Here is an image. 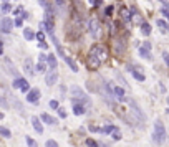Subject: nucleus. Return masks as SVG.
Masks as SVG:
<instances>
[{"mask_svg": "<svg viewBox=\"0 0 169 147\" xmlns=\"http://www.w3.org/2000/svg\"><path fill=\"white\" fill-rule=\"evenodd\" d=\"M51 41H53V45H55V48H56V51H58V55L61 56V58H66V55H65V51H63V48H61V45H60V41H58V38H56L55 35H51Z\"/></svg>", "mask_w": 169, "mask_h": 147, "instance_id": "nucleus-6", "label": "nucleus"}, {"mask_svg": "<svg viewBox=\"0 0 169 147\" xmlns=\"http://www.w3.org/2000/svg\"><path fill=\"white\" fill-rule=\"evenodd\" d=\"M71 94H73L75 98H78V99H81V101H86V94L81 91V89L78 88V86H73L71 88Z\"/></svg>", "mask_w": 169, "mask_h": 147, "instance_id": "nucleus-7", "label": "nucleus"}, {"mask_svg": "<svg viewBox=\"0 0 169 147\" xmlns=\"http://www.w3.org/2000/svg\"><path fill=\"white\" fill-rule=\"evenodd\" d=\"M73 112H75V116H83V114H85V106H83V104L75 103V106H73Z\"/></svg>", "mask_w": 169, "mask_h": 147, "instance_id": "nucleus-15", "label": "nucleus"}, {"mask_svg": "<svg viewBox=\"0 0 169 147\" xmlns=\"http://www.w3.org/2000/svg\"><path fill=\"white\" fill-rule=\"evenodd\" d=\"M111 136H113V139H114V141H119V139H121V132H119L118 129L114 131V132H113V134H111Z\"/></svg>", "mask_w": 169, "mask_h": 147, "instance_id": "nucleus-35", "label": "nucleus"}, {"mask_svg": "<svg viewBox=\"0 0 169 147\" xmlns=\"http://www.w3.org/2000/svg\"><path fill=\"white\" fill-rule=\"evenodd\" d=\"M20 91H22V93H27V94L32 91V89H30V84H28V81H27V83H25V84H23V86H22V89H20Z\"/></svg>", "mask_w": 169, "mask_h": 147, "instance_id": "nucleus-32", "label": "nucleus"}, {"mask_svg": "<svg viewBox=\"0 0 169 147\" xmlns=\"http://www.w3.org/2000/svg\"><path fill=\"white\" fill-rule=\"evenodd\" d=\"M111 12H113V7H108V8H106V15H111Z\"/></svg>", "mask_w": 169, "mask_h": 147, "instance_id": "nucleus-46", "label": "nucleus"}, {"mask_svg": "<svg viewBox=\"0 0 169 147\" xmlns=\"http://www.w3.org/2000/svg\"><path fill=\"white\" fill-rule=\"evenodd\" d=\"M144 48H146V50H151V43H148V41H146V43H144Z\"/></svg>", "mask_w": 169, "mask_h": 147, "instance_id": "nucleus-47", "label": "nucleus"}, {"mask_svg": "<svg viewBox=\"0 0 169 147\" xmlns=\"http://www.w3.org/2000/svg\"><path fill=\"white\" fill-rule=\"evenodd\" d=\"M37 71H40V73H47V66H45V63H40V61H38Z\"/></svg>", "mask_w": 169, "mask_h": 147, "instance_id": "nucleus-30", "label": "nucleus"}, {"mask_svg": "<svg viewBox=\"0 0 169 147\" xmlns=\"http://www.w3.org/2000/svg\"><path fill=\"white\" fill-rule=\"evenodd\" d=\"M114 131H116V129H114V126H111V124H108V126L103 127V132H105V134H113Z\"/></svg>", "mask_w": 169, "mask_h": 147, "instance_id": "nucleus-27", "label": "nucleus"}, {"mask_svg": "<svg viewBox=\"0 0 169 147\" xmlns=\"http://www.w3.org/2000/svg\"><path fill=\"white\" fill-rule=\"evenodd\" d=\"M131 109H133V112H134V114H136V116L139 117V119H141V121H144V114H143L141 107H139V106H138V104L134 103V101H131Z\"/></svg>", "mask_w": 169, "mask_h": 147, "instance_id": "nucleus-10", "label": "nucleus"}, {"mask_svg": "<svg viewBox=\"0 0 169 147\" xmlns=\"http://www.w3.org/2000/svg\"><path fill=\"white\" fill-rule=\"evenodd\" d=\"M158 27L161 28L162 32H166V33H169V25L164 20H158Z\"/></svg>", "mask_w": 169, "mask_h": 147, "instance_id": "nucleus-24", "label": "nucleus"}, {"mask_svg": "<svg viewBox=\"0 0 169 147\" xmlns=\"http://www.w3.org/2000/svg\"><path fill=\"white\" fill-rule=\"evenodd\" d=\"M38 3H40V5H42L43 8H45V10H48V8H51V7H50V3H48L47 0H38Z\"/></svg>", "mask_w": 169, "mask_h": 147, "instance_id": "nucleus-33", "label": "nucleus"}, {"mask_svg": "<svg viewBox=\"0 0 169 147\" xmlns=\"http://www.w3.org/2000/svg\"><path fill=\"white\" fill-rule=\"evenodd\" d=\"M113 93L118 96V99H119V101H126V99H124V89H123V88L116 86V88L113 89Z\"/></svg>", "mask_w": 169, "mask_h": 147, "instance_id": "nucleus-16", "label": "nucleus"}, {"mask_svg": "<svg viewBox=\"0 0 169 147\" xmlns=\"http://www.w3.org/2000/svg\"><path fill=\"white\" fill-rule=\"evenodd\" d=\"M38 48H42V50H47V48H48V43H47L45 40H43V41H38Z\"/></svg>", "mask_w": 169, "mask_h": 147, "instance_id": "nucleus-36", "label": "nucleus"}, {"mask_svg": "<svg viewBox=\"0 0 169 147\" xmlns=\"http://www.w3.org/2000/svg\"><path fill=\"white\" fill-rule=\"evenodd\" d=\"M42 121L45 122V124H50V126L58 124V121H56V119H53V117H51L50 114H42Z\"/></svg>", "mask_w": 169, "mask_h": 147, "instance_id": "nucleus-13", "label": "nucleus"}, {"mask_svg": "<svg viewBox=\"0 0 169 147\" xmlns=\"http://www.w3.org/2000/svg\"><path fill=\"white\" fill-rule=\"evenodd\" d=\"M162 2H166V0H162Z\"/></svg>", "mask_w": 169, "mask_h": 147, "instance_id": "nucleus-50", "label": "nucleus"}, {"mask_svg": "<svg viewBox=\"0 0 169 147\" xmlns=\"http://www.w3.org/2000/svg\"><path fill=\"white\" fill-rule=\"evenodd\" d=\"M90 131H95V132H100V131H103V129H100V127H96V126H90Z\"/></svg>", "mask_w": 169, "mask_h": 147, "instance_id": "nucleus-44", "label": "nucleus"}, {"mask_svg": "<svg viewBox=\"0 0 169 147\" xmlns=\"http://www.w3.org/2000/svg\"><path fill=\"white\" fill-rule=\"evenodd\" d=\"M91 53H93V55H96V56H98V58H100L101 61H103V60H106V51H105L103 48H101V46H95V48L91 50Z\"/></svg>", "mask_w": 169, "mask_h": 147, "instance_id": "nucleus-9", "label": "nucleus"}, {"mask_svg": "<svg viewBox=\"0 0 169 147\" xmlns=\"http://www.w3.org/2000/svg\"><path fill=\"white\" fill-rule=\"evenodd\" d=\"M3 2H7V0H3Z\"/></svg>", "mask_w": 169, "mask_h": 147, "instance_id": "nucleus-49", "label": "nucleus"}, {"mask_svg": "<svg viewBox=\"0 0 169 147\" xmlns=\"http://www.w3.org/2000/svg\"><path fill=\"white\" fill-rule=\"evenodd\" d=\"M45 147H58V144H56L55 141H47V145Z\"/></svg>", "mask_w": 169, "mask_h": 147, "instance_id": "nucleus-38", "label": "nucleus"}, {"mask_svg": "<svg viewBox=\"0 0 169 147\" xmlns=\"http://www.w3.org/2000/svg\"><path fill=\"white\" fill-rule=\"evenodd\" d=\"M3 66L7 68V73L8 74H12V76H18V71H17V68L12 65V61L7 58V56H3Z\"/></svg>", "mask_w": 169, "mask_h": 147, "instance_id": "nucleus-3", "label": "nucleus"}, {"mask_svg": "<svg viewBox=\"0 0 169 147\" xmlns=\"http://www.w3.org/2000/svg\"><path fill=\"white\" fill-rule=\"evenodd\" d=\"M154 142H158V144H162L164 141H166V127L161 121H156L154 122Z\"/></svg>", "mask_w": 169, "mask_h": 147, "instance_id": "nucleus-1", "label": "nucleus"}, {"mask_svg": "<svg viewBox=\"0 0 169 147\" xmlns=\"http://www.w3.org/2000/svg\"><path fill=\"white\" fill-rule=\"evenodd\" d=\"M56 79H58V73H56V69H50V71H47V78H45V81L48 86H53V84L56 83Z\"/></svg>", "mask_w": 169, "mask_h": 147, "instance_id": "nucleus-4", "label": "nucleus"}, {"mask_svg": "<svg viewBox=\"0 0 169 147\" xmlns=\"http://www.w3.org/2000/svg\"><path fill=\"white\" fill-rule=\"evenodd\" d=\"M56 8L60 10V13H65V0H56Z\"/></svg>", "mask_w": 169, "mask_h": 147, "instance_id": "nucleus-25", "label": "nucleus"}, {"mask_svg": "<svg viewBox=\"0 0 169 147\" xmlns=\"http://www.w3.org/2000/svg\"><path fill=\"white\" fill-rule=\"evenodd\" d=\"M141 33L148 36L149 33H151V25H149V23H143V25H141Z\"/></svg>", "mask_w": 169, "mask_h": 147, "instance_id": "nucleus-23", "label": "nucleus"}, {"mask_svg": "<svg viewBox=\"0 0 169 147\" xmlns=\"http://www.w3.org/2000/svg\"><path fill=\"white\" fill-rule=\"evenodd\" d=\"M98 30H100L98 22H96V20H91V22H90V32H91V35H93V36H98Z\"/></svg>", "mask_w": 169, "mask_h": 147, "instance_id": "nucleus-14", "label": "nucleus"}, {"mask_svg": "<svg viewBox=\"0 0 169 147\" xmlns=\"http://www.w3.org/2000/svg\"><path fill=\"white\" fill-rule=\"evenodd\" d=\"M88 63H90V66H93V68L96 69L98 66L101 65V60L98 58L96 55H93V53H90V60H88Z\"/></svg>", "mask_w": 169, "mask_h": 147, "instance_id": "nucleus-11", "label": "nucleus"}, {"mask_svg": "<svg viewBox=\"0 0 169 147\" xmlns=\"http://www.w3.org/2000/svg\"><path fill=\"white\" fill-rule=\"evenodd\" d=\"M90 3L93 7H98V5H101V0H90Z\"/></svg>", "mask_w": 169, "mask_h": 147, "instance_id": "nucleus-41", "label": "nucleus"}, {"mask_svg": "<svg viewBox=\"0 0 169 147\" xmlns=\"http://www.w3.org/2000/svg\"><path fill=\"white\" fill-rule=\"evenodd\" d=\"M167 103H169V98H167Z\"/></svg>", "mask_w": 169, "mask_h": 147, "instance_id": "nucleus-48", "label": "nucleus"}, {"mask_svg": "<svg viewBox=\"0 0 169 147\" xmlns=\"http://www.w3.org/2000/svg\"><path fill=\"white\" fill-rule=\"evenodd\" d=\"M15 25L17 27H22V18H15Z\"/></svg>", "mask_w": 169, "mask_h": 147, "instance_id": "nucleus-45", "label": "nucleus"}, {"mask_svg": "<svg viewBox=\"0 0 169 147\" xmlns=\"http://www.w3.org/2000/svg\"><path fill=\"white\" fill-rule=\"evenodd\" d=\"M0 134H2L3 137H7V139H8V137H10V131H8L7 127H3V126H2V127H0Z\"/></svg>", "mask_w": 169, "mask_h": 147, "instance_id": "nucleus-29", "label": "nucleus"}, {"mask_svg": "<svg viewBox=\"0 0 169 147\" xmlns=\"http://www.w3.org/2000/svg\"><path fill=\"white\" fill-rule=\"evenodd\" d=\"M10 10H12V5L8 2H3L2 3V13H8Z\"/></svg>", "mask_w": 169, "mask_h": 147, "instance_id": "nucleus-26", "label": "nucleus"}, {"mask_svg": "<svg viewBox=\"0 0 169 147\" xmlns=\"http://www.w3.org/2000/svg\"><path fill=\"white\" fill-rule=\"evenodd\" d=\"M25 83H27V79H23V78H17L15 81H13V84H12V86L15 88V89H22V86H23Z\"/></svg>", "mask_w": 169, "mask_h": 147, "instance_id": "nucleus-20", "label": "nucleus"}, {"mask_svg": "<svg viewBox=\"0 0 169 147\" xmlns=\"http://www.w3.org/2000/svg\"><path fill=\"white\" fill-rule=\"evenodd\" d=\"M161 13H162V15H164V17H166L167 20H169V10H166V8H162V10H161Z\"/></svg>", "mask_w": 169, "mask_h": 147, "instance_id": "nucleus-43", "label": "nucleus"}, {"mask_svg": "<svg viewBox=\"0 0 169 147\" xmlns=\"http://www.w3.org/2000/svg\"><path fill=\"white\" fill-rule=\"evenodd\" d=\"M32 124H33V129H35L38 134H43V126H42V122H40V119H38L37 116L32 117Z\"/></svg>", "mask_w": 169, "mask_h": 147, "instance_id": "nucleus-8", "label": "nucleus"}, {"mask_svg": "<svg viewBox=\"0 0 169 147\" xmlns=\"http://www.w3.org/2000/svg\"><path fill=\"white\" fill-rule=\"evenodd\" d=\"M23 36H25V40H33L37 35L30 30V28H25V30H23Z\"/></svg>", "mask_w": 169, "mask_h": 147, "instance_id": "nucleus-21", "label": "nucleus"}, {"mask_svg": "<svg viewBox=\"0 0 169 147\" xmlns=\"http://www.w3.org/2000/svg\"><path fill=\"white\" fill-rule=\"evenodd\" d=\"M42 96V93H40V89H37V88H33L30 93L27 94V101L28 103H37L38 101V98Z\"/></svg>", "mask_w": 169, "mask_h": 147, "instance_id": "nucleus-5", "label": "nucleus"}, {"mask_svg": "<svg viewBox=\"0 0 169 147\" xmlns=\"http://www.w3.org/2000/svg\"><path fill=\"white\" fill-rule=\"evenodd\" d=\"M48 65H50L51 69H56V66H58V61H56V56H55V55H50V56H48Z\"/></svg>", "mask_w": 169, "mask_h": 147, "instance_id": "nucleus-17", "label": "nucleus"}, {"mask_svg": "<svg viewBox=\"0 0 169 147\" xmlns=\"http://www.w3.org/2000/svg\"><path fill=\"white\" fill-rule=\"evenodd\" d=\"M13 28V20L8 17H3L2 22H0V32L2 33H10Z\"/></svg>", "mask_w": 169, "mask_h": 147, "instance_id": "nucleus-2", "label": "nucleus"}, {"mask_svg": "<svg viewBox=\"0 0 169 147\" xmlns=\"http://www.w3.org/2000/svg\"><path fill=\"white\" fill-rule=\"evenodd\" d=\"M58 116H60V117H66V111L60 107V109H58Z\"/></svg>", "mask_w": 169, "mask_h": 147, "instance_id": "nucleus-42", "label": "nucleus"}, {"mask_svg": "<svg viewBox=\"0 0 169 147\" xmlns=\"http://www.w3.org/2000/svg\"><path fill=\"white\" fill-rule=\"evenodd\" d=\"M25 139H27V144H28V147H37V142L33 141V139H32L30 136H27Z\"/></svg>", "mask_w": 169, "mask_h": 147, "instance_id": "nucleus-31", "label": "nucleus"}, {"mask_svg": "<svg viewBox=\"0 0 169 147\" xmlns=\"http://www.w3.org/2000/svg\"><path fill=\"white\" fill-rule=\"evenodd\" d=\"M23 68H25V73L28 74V76H33V74H35V71H33V66H32L30 58H27V60H25V63H23Z\"/></svg>", "mask_w": 169, "mask_h": 147, "instance_id": "nucleus-12", "label": "nucleus"}, {"mask_svg": "<svg viewBox=\"0 0 169 147\" xmlns=\"http://www.w3.org/2000/svg\"><path fill=\"white\" fill-rule=\"evenodd\" d=\"M162 58H164V61H166V65L169 68V53H167V51H164V53H162Z\"/></svg>", "mask_w": 169, "mask_h": 147, "instance_id": "nucleus-40", "label": "nucleus"}, {"mask_svg": "<svg viewBox=\"0 0 169 147\" xmlns=\"http://www.w3.org/2000/svg\"><path fill=\"white\" fill-rule=\"evenodd\" d=\"M139 55H141V58H146V60H153V56H151V51L146 50L143 46V48H139Z\"/></svg>", "mask_w": 169, "mask_h": 147, "instance_id": "nucleus-18", "label": "nucleus"}, {"mask_svg": "<svg viewBox=\"0 0 169 147\" xmlns=\"http://www.w3.org/2000/svg\"><path fill=\"white\" fill-rule=\"evenodd\" d=\"M50 107H51V109H60V107H58V101L51 99V101H50Z\"/></svg>", "mask_w": 169, "mask_h": 147, "instance_id": "nucleus-37", "label": "nucleus"}, {"mask_svg": "<svg viewBox=\"0 0 169 147\" xmlns=\"http://www.w3.org/2000/svg\"><path fill=\"white\" fill-rule=\"evenodd\" d=\"M65 63H66V65H68L70 68H71V71H75V73L78 71V66H76V63H75V61L70 58V56H66V58H65Z\"/></svg>", "mask_w": 169, "mask_h": 147, "instance_id": "nucleus-19", "label": "nucleus"}, {"mask_svg": "<svg viewBox=\"0 0 169 147\" xmlns=\"http://www.w3.org/2000/svg\"><path fill=\"white\" fill-rule=\"evenodd\" d=\"M86 145L88 147H100L98 144H96V141H93V139H86Z\"/></svg>", "mask_w": 169, "mask_h": 147, "instance_id": "nucleus-34", "label": "nucleus"}, {"mask_svg": "<svg viewBox=\"0 0 169 147\" xmlns=\"http://www.w3.org/2000/svg\"><path fill=\"white\" fill-rule=\"evenodd\" d=\"M131 73H133V76L136 78L138 81H144V74H141V73H139V71H134V69H133Z\"/></svg>", "mask_w": 169, "mask_h": 147, "instance_id": "nucleus-28", "label": "nucleus"}, {"mask_svg": "<svg viewBox=\"0 0 169 147\" xmlns=\"http://www.w3.org/2000/svg\"><path fill=\"white\" fill-rule=\"evenodd\" d=\"M121 17H123V20H129L133 17V12L128 10V8H121Z\"/></svg>", "mask_w": 169, "mask_h": 147, "instance_id": "nucleus-22", "label": "nucleus"}, {"mask_svg": "<svg viewBox=\"0 0 169 147\" xmlns=\"http://www.w3.org/2000/svg\"><path fill=\"white\" fill-rule=\"evenodd\" d=\"M37 38H38V41H43V40H45V33H43V32H38V33H37Z\"/></svg>", "mask_w": 169, "mask_h": 147, "instance_id": "nucleus-39", "label": "nucleus"}]
</instances>
